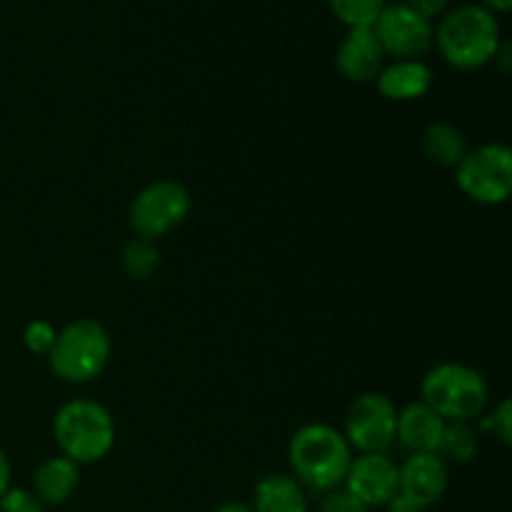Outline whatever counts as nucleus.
I'll return each instance as SVG.
<instances>
[{
  "label": "nucleus",
  "instance_id": "9d476101",
  "mask_svg": "<svg viewBox=\"0 0 512 512\" xmlns=\"http://www.w3.org/2000/svg\"><path fill=\"white\" fill-rule=\"evenodd\" d=\"M375 38L380 40L385 53L400 60H415L418 55L428 53L433 45V25L428 18L415 13L405 3L385 5L383 13L373 23Z\"/></svg>",
  "mask_w": 512,
  "mask_h": 512
},
{
  "label": "nucleus",
  "instance_id": "a211bd4d",
  "mask_svg": "<svg viewBox=\"0 0 512 512\" xmlns=\"http://www.w3.org/2000/svg\"><path fill=\"white\" fill-rule=\"evenodd\" d=\"M160 265V250L155 240L148 238H133L123 248V270L128 278L133 280H148L153 278L155 270Z\"/></svg>",
  "mask_w": 512,
  "mask_h": 512
},
{
  "label": "nucleus",
  "instance_id": "4468645a",
  "mask_svg": "<svg viewBox=\"0 0 512 512\" xmlns=\"http://www.w3.org/2000/svg\"><path fill=\"white\" fill-rule=\"evenodd\" d=\"M378 83V93L388 100H418L433 85V73L420 60H398V63L388 65L375 78Z\"/></svg>",
  "mask_w": 512,
  "mask_h": 512
},
{
  "label": "nucleus",
  "instance_id": "0eeeda50",
  "mask_svg": "<svg viewBox=\"0 0 512 512\" xmlns=\"http://www.w3.org/2000/svg\"><path fill=\"white\" fill-rule=\"evenodd\" d=\"M398 433V408L383 393H365L355 400L345 415V433L350 450L360 455L388 453Z\"/></svg>",
  "mask_w": 512,
  "mask_h": 512
},
{
  "label": "nucleus",
  "instance_id": "1a4fd4ad",
  "mask_svg": "<svg viewBox=\"0 0 512 512\" xmlns=\"http://www.w3.org/2000/svg\"><path fill=\"white\" fill-rule=\"evenodd\" d=\"M448 465L438 453H413L398 465V495L393 512H425L440 503L448 490Z\"/></svg>",
  "mask_w": 512,
  "mask_h": 512
},
{
  "label": "nucleus",
  "instance_id": "39448f33",
  "mask_svg": "<svg viewBox=\"0 0 512 512\" xmlns=\"http://www.w3.org/2000/svg\"><path fill=\"white\" fill-rule=\"evenodd\" d=\"M110 358V335L90 318L65 325L48 353V365L65 383H88L98 378Z\"/></svg>",
  "mask_w": 512,
  "mask_h": 512
},
{
  "label": "nucleus",
  "instance_id": "4be33fe9",
  "mask_svg": "<svg viewBox=\"0 0 512 512\" xmlns=\"http://www.w3.org/2000/svg\"><path fill=\"white\" fill-rule=\"evenodd\" d=\"M0 512H45V505L23 488H10L0 498Z\"/></svg>",
  "mask_w": 512,
  "mask_h": 512
},
{
  "label": "nucleus",
  "instance_id": "412c9836",
  "mask_svg": "<svg viewBox=\"0 0 512 512\" xmlns=\"http://www.w3.org/2000/svg\"><path fill=\"white\" fill-rule=\"evenodd\" d=\"M55 335H58V330H55L53 325L45 323V320H33V323L25 328L23 343L30 353L48 355L50 348H53V343H55Z\"/></svg>",
  "mask_w": 512,
  "mask_h": 512
},
{
  "label": "nucleus",
  "instance_id": "f3484780",
  "mask_svg": "<svg viewBox=\"0 0 512 512\" xmlns=\"http://www.w3.org/2000/svg\"><path fill=\"white\" fill-rule=\"evenodd\" d=\"M423 150L440 168H458L460 160L468 155V138L453 123H430L423 133Z\"/></svg>",
  "mask_w": 512,
  "mask_h": 512
},
{
  "label": "nucleus",
  "instance_id": "6ab92c4d",
  "mask_svg": "<svg viewBox=\"0 0 512 512\" xmlns=\"http://www.w3.org/2000/svg\"><path fill=\"white\" fill-rule=\"evenodd\" d=\"M478 453V438H475L473 430L468 428V423H448L445 425L443 440H440L438 455L440 458H448L453 463H468Z\"/></svg>",
  "mask_w": 512,
  "mask_h": 512
},
{
  "label": "nucleus",
  "instance_id": "f03ea898",
  "mask_svg": "<svg viewBox=\"0 0 512 512\" xmlns=\"http://www.w3.org/2000/svg\"><path fill=\"white\" fill-rule=\"evenodd\" d=\"M440 55L458 70H480L500 48V25L483 5H460L435 33Z\"/></svg>",
  "mask_w": 512,
  "mask_h": 512
},
{
  "label": "nucleus",
  "instance_id": "f8f14e48",
  "mask_svg": "<svg viewBox=\"0 0 512 512\" xmlns=\"http://www.w3.org/2000/svg\"><path fill=\"white\" fill-rule=\"evenodd\" d=\"M383 58L385 50L380 40L375 38L373 25H370V28L348 30V35L340 43L338 55H335V65H338L340 75L348 78L350 83H370L383 70Z\"/></svg>",
  "mask_w": 512,
  "mask_h": 512
},
{
  "label": "nucleus",
  "instance_id": "bb28decb",
  "mask_svg": "<svg viewBox=\"0 0 512 512\" xmlns=\"http://www.w3.org/2000/svg\"><path fill=\"white\" fill-rule=\"evenodd\" d=\"M10 490V463L5 458V453L0 450V498Z\"/></svg>",
  "mask_w": 512,
  "mask_h": 512
},
{
  "label": "nucleus",
  "instance_id": "aec40b11",
  "mask_svg": "<svg viewBox=\"0 0 512 512\" xmlns=\"http://www.w3.org/2000/svg\"><path fill=\"white\" fill-rule=\"evenodd\" d=\"M328 3L348 28H370L388 5L385 0H328Z\"/></svg>",
  "mask_w": 512,
  "mask_h": 512
},
{
  "label": "nucleus",
  "instance_id": "20e7f679",
  "mask_svg": "<svg viewBox=\"0 0 512 512\" xmlns=\"http://www.w3.org/2000/svg\"><path fill=\"white\" fill-rule=\"evenodd\" d=\"M420 400L448 423H468L488 405V383L463 363H440L420 383Z\"/></svg>",
  "mask_w": 512,
  "mask_h": 512
},
{
  "label": "nucleus",
  "instance_id": "ddd939ff",
  "mask_svg": "<svg viewBox=\"0 0 512 512\" xmlns=\"http://www.w3.org/2000/svg\"><path fill=\"white\" fill-rule=\"evenodd\" d=\"M445 425H448V420H443L433 408L418 400V403L405 405L398 413L395 440H400L413 453H438Z\"/></svg>",
  "mask_w": 512,
  "mask_h": 512
},
{
  "label": "nucleus",
  "instance_id": "393cba45",
  "mask_svg": "<svg viewBox=\"0 0 512 512\" xmlns=\"http://www.w3.org/2000/svg\"><path fill=\"white\" fill-rule=\"evenodd\" d=\"M405 5H408V8H413L415 13L423 15V18L430 20L448 8V0H408Z\"/></svg>",
  "mask_w": 512,
  "mask_h": 512
},
{
  "label": "nucleus",
  "instance_id": "cd10ccee",
  "mask_svg": "<svg viewBox=\"0 0 512 512\" xmlns=\"http://www.w3.org/2000/svg\"><path fill=\"white\" fill-rule=\"evenodd\" d=\"M483 8H488L490 13H508L512 8V0H483Z\"/></svg>",
  "mask_w": 512,
  "mask_h": 512
},
{
  "label": "nucleus",
  "instance_id": "b1692460",
  "mask_svg": "<svg viewBox=\"0 0 512 512\" xmlns=\"http://www.w3.org/2000/svg\"><path fill=\"white\" fill-rule=\"evenodd\" d=\"M485 428L493 430L495 438H498L503 445L512 443V403L508 398L500 400V405L493 410V415L488 418Z\"/></svg>",
  "mask_w": 512,
  "mask_h": 512
},
{
  "label": "nucleus",
  "instance_id": "6e6552de",
  "mask_svg": "<svg viewBox=\"0 0 512 512\" xmlns=\"http://www.w3.org/2000/svg\"><path fill=\"white\" fill-rule=\"evenodd\" d=\"M190 213V193L175 180H158L135 195L130 225L140 238L155 240L178 228Z\"/></svg>",
  "mask_w": 512,
  "mask_h": 512
},
{
  "label": "nucleus",
  "instance_id": "f257e3e1",
  "mask_svg": "<svg viewBox=\"0 0 512 512\" xmlns=\"http://www.w3.org/2000/svg\"><path fill=\"white\" fill-rule=\"evenodd\" d=\"M288 460L295 480L303 488L330 493L345 483V475L353 463V450L340 430L323 423H310L290 438Z\"/></svg>",
  "mask_w": 512,
  "mask_h": 512
},
{
  "label": "nucleus",
  "instance_id": "2eb2a0df",
  "mask_svg": "<svg viewBox=\"0 0 512 512\" xmlns=\"http://www.w3.org/2000/svg\"><path fill=\"white\" fill-rule=\"evenodd\" d=\"M80 485L78 465L68 460L65 455L48 458L38 465L33 475L35 498L43 505H63L75 495Z\"/></svg>",
  "mask_w": 512,
  "mask_h": 512
},
{
  "label": "nucleus",
  "instance_id": "5701e85b",
  "mask_svg": "<svg viewBox=\"0 0 512 512\" xmlns=\"http://www.w3.org/2000/svg\"><path fill=\"white\" fill-rule=\"evenodd\" d=\"M320 512H370V508L345 488H335L330 493H325L323 503H320Z\"/></svg>",
  "mask_w": 512,
  "mask_h": 512
},
{
  "label": "nucleus",
  "instance_id": "a878e982",
  "mask_svg": "<svg viewBox=\"0 0 512 512\" xmlns=\"http://www.w3.org/2000/svg\"><path fill=\"white\" fill-rule=\"evenodd\" d=\"M510 50H512L510 43H500L498 53H495L493 63L498 65L500 73H510V68H512V65H510Z\"/></svg>",
  "mask_w": 512,
  "mask_h": 512
},
{
  "label": "nucleus",
  "instance_id": "c85d7f7f",
  "mask_svg": "<svg viewBox=\"0 0 512 512\" xmlns=\"http://www.w3.org/2000/svg\"><path fill=\"white\" fill-rule=\"evenodd\" d=\"M215 512H253V508L245 503H223Z\"/></svg>",
  "mask_w": 512,
  "mask_h": 512
},
{
  "label": "nucleus",
  "instance_id": "7ed1b4c3",
  "mask_svg": "<svg viewBox=\"0 0 512 512\" xmlns=\"http://www.w3.org/2000/svg\"><path fill=\"white\" fill-rule=\"evenodd\" d=\"M53 438L75 465L98 463L115 443L113 415L95 400H70L55 415Z\"/></svg>",
  "mask_w": 512,
  "mask_h": 512
},
{
  "label": "nucleus",
  "instance_id": "423d86ee",
  "mask_svg": "<svg viewBox=\"0 0 512 512\" xmlns=\"http://www.w3.org/2000/svg\"><path fill=\"white\" fill-rule=\"evenodd\" d=\"M455 183L473 203L503 205L512 193V153L503 143L468 150L455 168Z\"/></svg>",
  "mask_w": 512,
  "mask_h": 512
},
{
  "label": "nucleus",
  "instance_id": "9b49d317",
  "mask_svg": "<svg viewBox=\"0 0 512 512\" xmlns=\"http://www.w3.org/2000/svg\"><path fill=\"white\" fill-rule=\"evenodd\" d=\"M343 485L368 508L390 505L398 495V465L385 453L360 455L350 463Z\"/></svg>",
  "mask_w": 512,
  "mask_h": 512
},
{
  "label": "nucleus",
  "instance_id": "dca6fc26",
  "mask_svg": "<svg viewBox=\"0 0 512 512\" xmlns=\"http://www.w3.org/2000/svg\"><path fill=\"white\" fill-rule=\"evenodd\" d=\"M250 508L253 512H308V498L293 475L273 473L258 480Z\"/></svg>",
  "mask_w": 512,
  "mask_h": 512
}]
</instances>
